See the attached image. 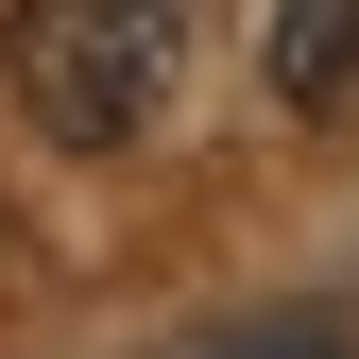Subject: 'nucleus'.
Listing matches in <instances>:
<instances>
[{
	"label": "nucleus",
	"mask_w": 359,
	"mask_h": 359,
	"mask_svg": "<svg viewBox=\"0 0 359 359\" xmlns=\"http://www.w3.org/2000/svg\"><path fill=\"white\" fill-rule=\"evenodd\" d=\"M171 69H189V0H18L0 18V86L52 154H120L154 137Z\"/></svg>",
	"instance_id": "obj_1"
},
{
	"label": "nucleus",
	"mask_w": 359,
	"mask_h": 359,
	"mask_svg": "<svg viewBox=\"0 0 359 359\" xmlns=\"http://www.w3.org/2000/svg\"><path fill=\"white\" fill-rule=\"evenodd\" d=\"M257 86L291 120H342L359 103V0H257Z\"/></svg>",
	"instance_id": "obj_2"
},
{
	"label": "nucleus",
	"mask_w": 359,
	"mask_h": 359,
	"mask_svg": "<svg viewBox=\"0 0 359 359\" xmlns=\"http://www.w3.org/2000/svg\"><path fill=\"white\" fill-rule=\"evenodd\" d=\"M171 359H325L308 325H222V342H171Z\"/></svg>",
	"instance_id": "obj_3"
}]
</instances>
